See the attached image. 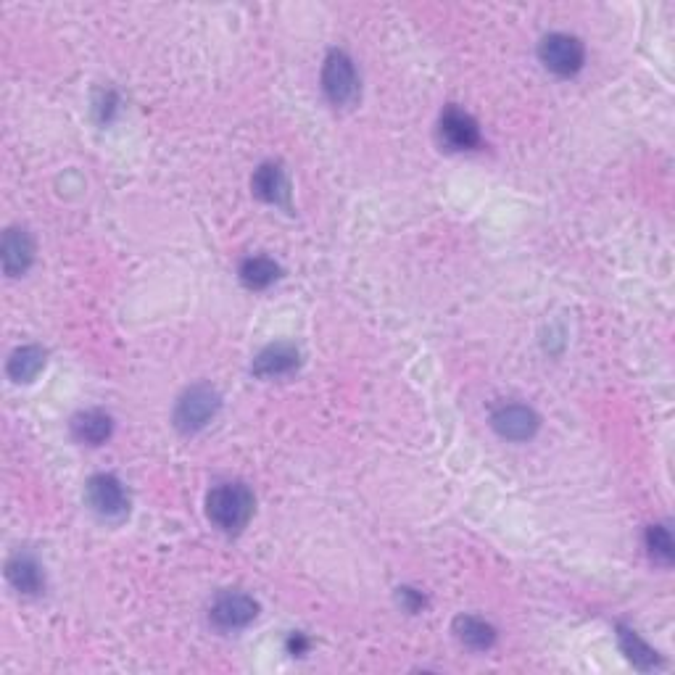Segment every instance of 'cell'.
Returning <instances> with one entry per match:
<instances>
[{
    "label": "cell",
    "mask_w": 675,
    "mask_h": 675,
    "mask_svg": "<svg viewBox=\"0 0 675 675\" xmlns=\"http://www.w3.org/2000/svg\"><path fill=\"white\" fill-rule=\"evenodd\" d=\"M256 615H259V604H256L254 596L243 594V591H225V594H219L209 610L211 623L222 628V631L246 628Z\"/></svg>",
    "instance_id": "cell-6"
},
{
    "label": "cell",
    "mask_w": 675,
    "mask_h": 675,
    "mask_svg": "<svg viewBox=\"0 0 675 675\" xmlns=\"http://www.w3.org/2000/svg\"><path fill=\"white\" fill-rule=\"evenodd\" d=\"M617 641H620V649L625 652V657H628L639 670L660 668V654H657V649H652V646L646 644L633 628L617 625Z\"/></svg>",
    "instance_id": "cell-15"
},
{
    "label": "cell",
    "mask_w": 675,
    "mask_h": 675,
    "mask_svg": "<svg viewBox=\"0 0 675 675\" xmlns=\"http://www.w3.org/2000/svg\"><path fill=\"white\" fill-rule=\"evenodd\" d=\"M298 359H301V354H298L296 346H291V343H272V346H267L262 354L256 356L251 370L259 378H280V375H288V372L296 370Z\"/></svg>",
    "instance_id": "cell-10"
},
{
    "label": "cell",
    "mask_w": 675,
    "mask_h": 675,
    "mask_svg": "<svg viewBox=\"0 0 675 675\" xmlns=\"http://www.w3.org/2000/svg\"><path fill=\"white\" fill-rule=\"evenodd\" d=\"M538 56H541V64L549 69V72L559 74V77H570V74L581 72L583 61H586V51L578 37L565 35V32H554V35H546L538 45Z\"/></svg>",
    "instance_id": "cell-5"
},
{
    "label": "cell",
    "mask_w": 675,
    "mask_h": 675,
    "mask_svg": "<svg viewBox=\"0 0 675 675\" xmlns=\"http://www.w3.org/2000/svg\"><path fill=\"white\" fill-rule=\"evenodd\" d=\"M3 267H6V275L16 277L24 275L30 269L32 259H35V243H32L30 233L22 230V227H11L3 235Z\"/></svg>",
    "instance_id": "cell-9"
},
{
    "label": "cell",
    "mask_w": 675,
    "mask_h": 675,
    "mask_svg": "<svg viewBox=\"0 0 675 675\" xmlns=\"http://www.w3.org/2000/svg\"><path fill=\"white\" fill-rule=\"evenodd\" d=\"M251 188L262 201L269 204H288V180L280 164H262L256 169Z\"/></svg>",
    "instance_id": "cell-13"
},
{
    "label": "cell",
    "mask_w": 675,
    "mask_h": 675,
    "mask_svg": "<svg viewBox=\"0 0 675 675\" xmlns=\"http://www.w3.org/2000/svg\"><path fill=\"white\" fill-rule=\"evenodd\" d=\"M277 277H280V267H277L272 259H267V256H251V259H246L243 267H240V280H243V285H248V288H254V291L269 288Z\"/></svg>",
    "instance_id": "cell-17"
},
{
    "label": "cell",
    "mask_w": 675,
    "mask_h": 675,
    "mask_svg": "<svg viewBox=\"0 0 675 675\" xmlns=\"http://www.w3.org/2000/svg\"><path fill=\"white\" fill-rule=\"evenodd\" d=\"M45 367V351L40 346H22L8 359V375L16 383H30Z\"/></svg>",
    "instance_id": "cell-16"
},
{
    "label": "cell",
    "mask_w": 675,
    "mask_h": 675,
    "mask_svg": "<svg viewBox=\"0 0 675 675\" xmlns=\"http://www.w3.org/2000/svg\"><path fill=\"white\" fill-rule=\"evenodd\" d=\"M288 649H291V654H304L309 649V641L301 633H293L291 641H288Z\"/></svg>",
    "instance_id": "cell-21"
},
{
    "label": "cell",
    "mask_w": 675,
    "mask_h": 675,
    "mask_svg": "<svg viewBox=\"0 0 675 675\" xmlns=\"http://www.w3.org/2000/svg\"><path fill=\"white\" fill-rule=\"evenodd\" d=\"M222 399L209 385H193L180 396L175 407V425L182 433H198L217 417Z\"/></svg>",
    "instance_id": "cell-3"
},
{
    "label": "cell",
    "mask_w": 675,
    "mask_h": 675,
    "mask_svg": "<svg viewBox=\"0 0 675 675\" xmlns=\"http://www.w3.org/2000/svg\"><path fill=\"white\" fill-rule=\"evenodd\" d=\"M85 494H88L90 509L103 520H122L130 512V494L117 475L98 472L88 480Z\"/></svg>",
    "instance_id": "cell-4"
},
{
    "label": "cell",
    "mask_w": 675,
    "mask_h": 675,
    "mask_svg": "<svg viewBox=\"0 0 675 675\" xmlns=\"http://www.w3.org/2000/svg\"><path fill=\"white\" fill-rule=\"evenodd\" d=\"M399 602L407 612H420L425 610L428 599H425L417 588H399Z\"/></svg>",
    "instance_id": "cell-19"
},
{
    "label": "cell",
    "mask_w": 675,
    "mask_h": 675,
    "mask_svg": "<svg viewBox=\"0 0 675 675\" xmlns=\"http://www.w3.org/2000/svg\"><path fill=\"white\" fill-rule=\"evenodd\" d=\"M646 549H649L654 562H662V565L673 562L675 544L668 525H652V528L646 530Z\"/></svg>",
    "instance_id": "cell-18"
},
{
    "label": "cell",
    "mask_w": 675,
    "mask_h": 675,
    "mask_svg": "<svg viewBox=\"0 0 675 675\" xmlns=\"http://www.w3.org/2000/svg\"><path fill=\"white\" fill-rule=\"evenodd\" d=\"M359 72L349 53L330 51L322 66V90L333 106H351L359 98Z\"/></svg>",
    "instance_id": "cell-2"
},
{
    "label": "cell",
    "mask_w": 675,
    "mask_h": 675,
    "mask_svg": "<svg viewBox=\"0 0 675 675\" xmlns=\"http://www.w3.org/2000/svg\"><path fill=\"white\" fill-rule=\"evenodd\" d=\"M206 515L219 530L240 533L254 517V494L246 483H222L206 496Z\"/></svg>",
    "instance_id": "cell-1"
},
{
    "label": "cell",
    "mask_w": 675,
    "mask_h": 675,
    "mask_svg": "<svg viewBox=\"0 0 675 675\" xmlns=\"http://www.w3.org/2000/svg\"><path fill=\"white\" fill-rule=\"evenodd\" d=\"M114 109H117V95L109 90V93L103 95L101 101H98V114H101L103 122H109L111 114H114Z\"/></svg>",
    "instance_id": "cell-20"
},
{
    "label": "cell",
    "mask_w": 675,
    "mask_h": 675,
    "mask_svg": "<svg viewBox=\"0 0 675 675\" xmlns=\"http://www.w3.org/2000/svg\"><path fill=\"white\" fill-rule=\"evenodd\" d=\"M111 430H114V422L101 409L80 412L72 420V436L80 443H88V446H101V443L109 441Z\"/></svg>",
    "instance_id": "cell-12"
},
{
    "label": "cell",
    "mask_w": 675,
    "mask_h": 675,
    "mask_svg": "<svg viewBox=\"0 0 675 675\" xmlns=\"http://www.w3.org/2000/svg\"><path fill=\"white\" fill-rule=\"evenodd\" d=\"M454 633H457V639L462 644L470 646V649H478V652H486V649L496 644V628L486 623V620H480V617L459 615L454 620Z\"/></svg>",
    "instance_id": "cell-14"
},
{
    "label": "cell",
    "mask_w": 675,
    "mask_h": 675,
    "mask_svg": "<svg viewBox=\"0 0 675 675\" xmlns=\"http://www.w3.org/2000/svg\"><path fill=\"white\" fill-rule=\"evenodd\" d=\"M438 135L451 151H475L480 146V127L467 111L449 106L438 119Z\"/></svg>",
    "instance_id": "cell-7"
},
{
    "label": "cell",
    "mask_w": 675,
    "mask_h": 675,
    "mask_svg": "<svg viewBox=\"0 0 675 675\" xmlns=\"http://www.w3.org/2000/svg\"><path fill=\"white\" fill-rule=\"evenodd\" d=\"M8 583L24 596H35L45 588V575L37 565V559L30 554H14L6 565Z\"/></svg>",
    "instance_id": "cell-11"
},
{
    "label": "cell",
    "mask_w": 675,
    "mask_h": 675,
    "mask_svg": "<svg viewBox=\"0 0 675 675\" xmlns=\"http://www.w3.org/2000/svg\"><path fill=\"white\" fill-rule=\"evenodd\" d=\"M491 425L507 441H528V438L536 436L538 414L530 407H523V404H504L494 412Z\"/></svg>",
    "instance_id": "cell-8"
}]
</instances>
